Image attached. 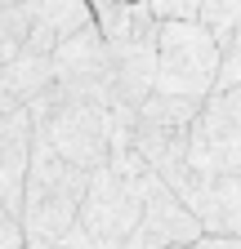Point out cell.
I'll return each mask as SVG.
<instances>
[{"label": "cell", "instance_id": "cell-1", "mask_svg": "<svg viewBox=\"0 0 241 249\" xmlns=\"http://www.w3.org/2000/svg\"><path fill=\"white\" fill-rule=\"evenodd\" d=\"M89 178L63 156H54L45 142L32 151V169H27V192H22V236L27 249H63V240L80 227V205L89 196Z\"/></svg>", "mask_w": 241, "mask_h": 249}, {"label": "cell", "instance_id": "cell-2", "mask_svg": "<svg viewBox=\"0 0 241 249\" xmlns=\"http://www.w3.org/2000/svg\"><path fill=\"white\" fill-rule=\"evenodd\" d=\"M143 187H147V169L130 151H112V160L94 169L76 227L85 249H130L143 218Z\"/></svg>", "mask_w": 241, "mask_h": 249}, {"label": "cell", "instance_id": "cell-20", "mask_svg": "<svg viewBox=\"0 0 241 249\" xmlns=\"http://www.w3.org/2000/svg\"><path fill=\"white\" fill-rule=\"evenodd\" d=\"M188 249H241V240H232V236H201V240L188 245Z\"/></svg>", "mask_w": 241, "mask_h": 249}, {"label": "cell", "instance_id": "cell-8", "mask_svg": "<svg viewBox=\"0 0 241 249\" xmlns=\"http://www.w3.org/2000/svg\"><path fill=\"white\" fill-rule=\"evenodd\" d=\"M157 14L139 5L134 36L116 40L112 49V111H139L157 93Z\"/></svg>", "mask_w": 241, "mask_h": 249}, {"label": "cell", "instance_id": "cell-7", "mask_svg": "<svg viewBox=\"0 0 241 249\" xmlns=\"http://www.w3.org/2000/svg\"><path fill=\"white\" fill-rule=\"evenodd\" d=\"M188 169L241 174V89H215L205 98V107L192 124Z\"/></svg>", "mask_w": 241, "mask_h": 249}, {"label": "cell", "instance_id": "cell-21", "mask_svg": "<svg viewBox=\"0 0 241 249\" xmlns=\"http://www.w3.org/2000/svg\"><path fill=\"white\" fill-rule=\"evenodd\" d=\"M9 5H36V0H0V9H9Z\"/></svg>", "mask_w": 241, "mask_h": 249}, {"label": "cell", "instance_id": "cell-17", "mask_svg": "<svg viewBox=\"0 0 241 249\" xmlns=\"http://www.w3.org/2000/svg\"><path fill=\"white\" fill-rule=\"evenodd\" d=\"M201 22L215 31V36L237 31L241 27V0H205V5H201Z\"/></svg>", "mask_w": 241, "mask_h": 249}, {"label": "cell", "instance_id": "cell-10", "mask_svg": "<svg viewBox=\"0 0 241 249\" xmlns=\"http://www.w3.org/2000/svg\"><path fill=\"white\" fill-rule=\"evenodd\" d=\"M205 231L192 218V209L179 200L170 187L147 174V187H143V218H139V231L130 240V249H188L197 245Z\"/></svg>", "mask_w": 241, "mask_h": 249}, {"label": "cell", "instance_id": "cell-11", "mask_svg": "<svg viewBox=\"0 0 241 249\" xmlns=\"http://www.w3.org/2000/svg\"><path fill=\"white\" fill-rule=\"evenodd\" d=\"M36 151V120L32 107H18L0 116V209L9 218L22 213V192H27V169Z\"/></svg>", "mask_w": 241, "mask_h": 249}, {"label": "cell", "instance_id": "cell-4", "mask_svg": "<svg viewBox=\"0 0 241 249\" xmlns=\"http://www.w3.org/2000/svg\"><path fill=\"white\" fill-rule=\"evenodd\" d=\"M32 120H36V142H45L67 165L94 174L112 160V116L103 107L58 98L49 89L40 103H32Z\"/></svg>", "mask_w": 241, "mask_h": 249}, {"label": "cell", "instance_id": "cell-19", "mask_svg": "<svg viewBox=\"0 0 241 249\" xmlns=\"http://www.w3.org/2000/svg\"><path fill=\"white\" fill-rule=\"evenodd\" d=\"M0 249H27V236H22L18 218H5V223H0Z\"/></svg>", "mask_w": 241, "mask_h": 249}, {"label": "cell", "instance_id": "cell-6", "mask_svg": "<svg viewBox=\"0 0 241 249\" xmlns=\"http://www.w3.org/2000/svg\"><path fill=\"white\" fill-rule=\"evenodd\" d=\"M54 93L112 111V49L99 27H85L54 49Z\"/></svg>", "mask_w": 241, "mask_h": 249}, {"label": "cell", "instance_id": "cell-12", "mask_svg": "<svg viewBox=\"0 0 241 249\" xmlns=\"http://www.w3.org/2000/svg\"><path fill=\"white\" fill-rule=\"evenodd\" d=\"M54 89V53L22 49L9 67H0V116L40 103Z\"/></svg>", "mask_w": 241, "mask_h": 249}, {"label": "cell", "instance_id": "cell-13", "mask_svg": "<svg viewBox=\"0 0 241 249\" xmlns=\"http://www.w3.org/2000/svg\"><path fill=\"white\" fill-rule=\"evenodd\" d=\"M85 27H94L89 0H36V22H32V36H27V49L54 53L63 40H72Z\"/></svg>", "mask_w": 241, "mask_h": 249}, {"label": "cell", "instance_id": "cell-14", "mask_svg": "<svg viewBox=\"0 0 241 249\" xmlns=\"http://www.w3.org/2000/svg\"><path fill=\"white\" fill-rule=\"evenodd\" d=\"M139 5H143V0H89V9H94V27L103 31V40H107V45L130 40V36H134Z\"/></svg>", "mask_w": 241, "mask_h": 249}, {"label": "cell", "instance_id": "cell-3", "mask_svg": "<svg viewBox=\"0 0 241 249\" xmlns=\"http://www.w3.org/2000/svg\"><path fill=\"white\" fill-rule=\"evenodd\" d=\"M205 103L192 98H170V93H152L130 129V156L157 174L165 187H174L179 178L188 174V147H192V124L201 116Z\"/></svg>", "mask_w": 241, "mask_h": 249}, {"label": "cell", "instance_id": "cell-22", "mask_svg": "<svg viewBox=\"0 0 241 249\" xmlns=\"http://www.w3.org/2000/svg\"><path fill=\"white\" fill-rule=\"evenodd\" d=\"M5 218H9V213H5V209H0V223H5Z\"/></svg>", "mask_w": 241, "mask_h": 249}, {"label": "cell", "instance_id": "cell-9", "mask_svg": "<svg viewBox=\"0 0 241 249\" xmlns=\"http://www.w3.org/2000/svg\"><path fill=\"white\" fill-rule=\"evenodd\" d=\"M170 192L192 209L205 236H232L241 240V174H201L188 169Z\"/></svg>", "mask_w": 241, "mask_h": 249}, {"label": "cell", "instance_id": "cell-18", "mask_svg": "<svg viewBox=\"0 0 241 249\" xmlns=\"http://www.w3.org/2000/svg\"><path fill=\"white\" fill-rule=\"evenodd\" d=\"M143 5L157 14V22H192V18H201L205 0H143Z\"/></svg>", "mask_w": 241, "mask_h": 249}, {"label": "cell", "instance_id": "cell-5", "mask_svg": "<svg viewBox=\"0 0 241 249\" xmlns=\"http://www.w3.org/2000/svg\"><path fill=\"white\" fill-rule=\"evenodd\" d=\"M219 36L201 18L161 22L157 31V93L205 103L219 85Z\"/></svg>", "mask_w": 241, "mask_h": 249}, {"label": "cell", "instance_id": "cell-16", "mask_svg": "<svg viewBox=\"0 0 241 249\" xmlns=\"http://www.w3.org/2000/svg\"><path fill=\"white\" fill-rule=\"evenodd\" d=\"M219 85L215 89H241V27L219 36Z\"/></svg>", "mask_w": 241, "mask_h": 249}, {"label": "cell", "instance_id": "cell-15", "mask_svg": "<svg viewBox=\"0 0 241 249\" xmlns=\"http://www.w3.org/2000/svg\"><path fill=\"white\" fill-rule=\"evenodd\" d=\"M32 22H36V5H9V9H0V67H9V62L27 49Z\"/></svg>", "mask_w": 241, "mask_h": 249}]
</instances>
